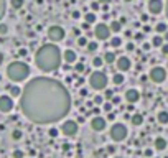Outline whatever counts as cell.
Masks as SVG:
<instances>
[{"instance_id":"19","label":"cell","mask_w":168,"mask_h":158,"mask_svg":"<svg viewBox=\"0 0 168 158\" xmlns=\"http://www.w3.org/2000/svg\"><path fill=\"white\" fill-rule=\"evenodd\" d=\"M163 45H165L163 36H157V35H155L153 38H152V46H155V48H161Z\"/></svg>"},{"instance_id":"42","label":"cell","mask_w":168,"mask_h":158,"mask_svg":"<svg viewBox=\"0 0 168 158\" xmlns=\"http://www.w3.org/2000/svg\"><path fill=\"white\" fill-rule=\"evenodd\" d=\"M135 49V45L134 43H127V51H134Z\"/></svg>"},{"instance_id":"38","label":"cell","mask_w":168,"mask_h":158,"mask_svg":"<svg viewBox=\"0 0 168 158\" xmlns=\"http://www.w3.org/2000/svg\"><path fill=\"white\" fill-rule=\"evenodd\" d=\"M74 69H76V71H79V73H82V71H84V64H82V63H78Z\"/></svg>"},{"instance_id":"3","label":"cell","mask_w":168,"mask_h":158,"mask_svg":"<svg viewBox=\"0 0 168 158\" xmlns=\"http://www.w3.org/2000/svg\"><path fill=\"white\" fill-rule=\"evenodd\" d=\"M28 74H30L28 64L22 63V61H13L7 68V76L10 77L12 81H23V79L28 77Z\"/></svg>"},{"instance_id":"8","label":"cell","mask_w":168,"mask_h":158,"mask_svg":"<svg viewBox=\"0 0 168 158\" xmlns=\"http://www.w3.org/2000/svg\"><path fill=\"white\" fill-rule=\"evenodd\" d=\"M111 26L106 23H97L96 28H94V35H96L97 40H107L111 36Z\"/></svg>"},{"instance_id":"50","label":"cell","mask_w":168,"mask_h":158,"mask_svg":"<svg viewBox=\"0 0 168 158\" xmlns=\"http://www.w3.org/2000/svg\"><path fill=\"white\" fill-rule=\"evenodd\" d=\"M152 153H153L152 150H145V157H152Z\"/></svg>"},{"instance_id":"35","label":"cell","mask_w":168,"mask_h":158,"mask_svg":"<svg viewBox=\"0 0 168 158\" xmlns=\"http://www.w3.org/2000/svg\"><path fill=\"white\" fill-rule=\"evenodd\" d=\"M48 134H50V137H58V135H59V132H58V129H54V127H51L50 130H48Z\"/></svg>"},{"instance_id":"43","label":"cell","mask_w":168,"mask_h":158,"mask_svg":"<svg viewBox=\"0 0 168 158\" xmlns=\"http://www.w3.org/2000/svg\"><path fill=\"white\" fill-rule=\"evenodd\" d=\"M119 102H120V97H115V96H114V97H112V104H119Z\"/></svg>"},{"instance_id":"45","label":"cell","mask_w":168,"mask_h":158,"mask_svg":"<svg viewBox=\"0 0 168 158\" xmlns=\"http://www.w3.org/2000/svg\"><path fill=\"white\" fill-rule=\"evenodd\" d=\"M18 56H26V49H20L18 51Z\"/></svg>"},{"instance_id":"1","label":"cell","mask_w":168,"mask_h":158,"mask_svg":"<svg viewBox=\"0 0 168 158\" xmlns=\"http://www.w3.org/2000/svg\"><path fill=\"white\" fill-rule=\"evenodd\" d=\"M20 109L35 123H54L71 110V96L58 79L40 76L25 86L20 96Z\"/></svg>"},{"instance_id":"28","label":"cell","mask_w":168,"mask_h":158,"mask_svg":"<svg viewBox=\"0 0 168 158\" xmlns=\"http://www.w3.org/2000/svg\"><path fill=\"white\" fill-rule=\"evenodd\" d=\"M5 12H7V5H5V0H0V20L4 18Z\"/></svg>"},{"instance_id":"4","label":"cell","mask_w":168,"mask_h":158,"mask_svg":"<svg viewBox=\"0 0 168 158\" xmlns=\"http://www.w3.org/2000/svg\"><path fill=\"white\" fill-rule=\"evenodd\" d=\"M107 76L102 73V71H94V73H91L89 76V84L92 89H96V91H102V89L107 87Z\"/></svg>"},{"instance_id":"16","label":"cell","mask_w":168,"mask_h":158,"mask_svg":"<svg viewBox=\"0 0 168 158\" xmlns=\"http://www.w3.org/2000/svg\"><path fill=\"white\" fill-rule=\"evenodd\" d=\"M167 147H168V142L165 140L163 137H157L155 138V148H157V150H165Z\"/></svg>"},{"instance_id":"32","label":"cell","mask_w":168,"mask_h":158,"mask_svg":"<svg viewBox=\"0 0 168 158\" xmlns=\"http://www.w3.org/2000/svg\"><path fill=\"white\" fill-rule=\"evenodd\" d=\"M104 97L109 99V101H112V97H114V91H111V89H104Z\"/></svg>"},{"instance_id":"21","label":"cell","mask_w":168,"mask_h":158,"mask_svg":"<svg viewBox=\"0 0 168 158\" xmlns=\"http://www.w3.org/2000/svg\"><path fill=\"white\" fill-rule=\"evenodd\" d=\"M157 120H158L160 123H163V125H165V123H168V112H167V110H161V112H158Z\"/></svg>"},{"instance_id":"39","label":"cell","mask_w":168,"mask_h":158,"mask_svg":"<svg viewBox=\"0 0 168 158\" xmlns=\"http://www.w3.org/2000/svg\"><path fill=\"white\" fill-rule=\"evenodd\" d=\"M99 7H101V5H99V2H92V4H91V8H92L94 12H96V10H99Z\"/></svg>"},{"instance_id":"9","label":"cell","mask_w":168,"mask_h":158,"mask_svg":"<svg viewBox=\"0 0 168 158\" xmlns=\"http://www.w3.org/2000/svg\"><path fill=\"white\" fill-rule=\"evenodd\" d=\"M61 132L65 135H68V137L76 135L78 134V122H74V120H66V122L61 125Z\"/></svg>"},{"instance_id":"40","label":"cell","mask_w":168,"mask_h":158,"mask_svg":"<svg viewBox=\"0 0 168 158\" xmlns=\"http://www.w3.org/2000/svg\"><path fill=\"white\" fill-rule=\"evenodd\" d=\"M161 53H163L165 56L168 54V43H167V45H163V46H161Z\"/></svg>"},{"instance_id":"33","label":"cell","mask_w":168,"mask_h":158,"mask_svg":"<svg viewBox=\"0 0 168 158\" xmlns=\"http://www.w3.org/2000/svg\"><path fill=\"white\" fill-rule=\"evenodd\" d=\"M87 43L89 41H87V38H84V36H79L78 38V45L79 46H87Z\"/></svg>"},{"instance_id":"23","label":"cell","mask_w":168,"mask_h":158,"mask_svg":"<svg viewBox=\"0 0 168 158\" xmlns=\"http://www.w3.org/2000/svg\"><path fill=\"white\" fill-rule=\"evenodd\" d=\"M22 89H20V87H18V86H12V87H10V96H12V97H18V96H22Z\"/></svg>"},{"instance_id":"11","label":"cell","mask_w":168,"mask_h":158,"mask_svg":"<svg viewBox=\"0 0 168 158\" xmlns=\"http://www.w3.org/2000/svg\"><path fill=\"white\" fill-rule=\"evenodd\" d=\"M12 109H13V101H12L10 96H2L0 97V112H12Z\"/></svg>"},{"instance_id":"18","label":"cell","mask_w":168,"mask_h":158,"mask_svg":"<svg viewBox=\"0 0 168 158\" xmlns=\"http://www.w3.org/2000/svg\"><path fill=\"white\" fill-rule=\"evenodd\" d=\"M117 61V58H115V54L112 51H107V53H104V63H107V64H112Z\"/></svg>"},{"instance_id":"10","label":"cell","mask_w":168,"mask_h":158,"mask_svg":"<svg viewBox=\"0 0 168 158\" xmlns=\"http://www.w3.org/2000/svg\"><path fill=\"white\" fill-rule=\"evenodd\" d=\"M106 125H107V119H104V117H101V115H96L91 120V129L96 130V132H102V130L106 129Z\"/></svg>"},{"instance_id":"5","label":"cell","mask_w":168,"mask_h":158,"mask_svg":"<svg viewBox=\"0 0 168 158\" xmlns=\"http://www.w3.org/2000/svg\"><path fill=\"white\" fill-rule=\"evenodd\" d=\"M127 134H129V130L124 123H114L111 127V138L114 142H124L127 138Z\"/></svg>"},{"instance_id":"7","label":"cell","mask_w":168,"mask_h":158,"mask_svg":"<svg viewBox=\"0 0 168 158\" xmlns=\"http://www.w3.org/2000/svg\"><path fill=\"white\" fill-rule=\"evenodd\" d=\"M65 28H61L59 25H53V26H50L48 28V38L51 40V41H61V40L65 38Z\"/></svg>"},{"instance_id":"12","label":"cell","mask_w":168,"mask_h":158,"mask_svg":"<svg viewBox=\"0 0 168 158\" xmlns=\"http://www.w3.org/2000/svg\"><path fill=\"white\" fill-rule=\"evenodd\" d=\"M163 0H148V12L153 15H158L163 10Z\"/></svg>"},{"instance_id":"44","label":"cell","mask_w":168,"mask_h":158,"mask_svg":"<svg viewBox=\"0 0 168 158\" xmlns=\"http://www.w3.org/2000/svg\"><path fill=\"white\" fill-rule=\"evenodd\" d=\"M89 25H91V23H87V21H84V23H82V26H81V28H82V30H89Z\"/></svg>"},{"instance_id":"6","label":"cell","mask_w":168,"mask_h":158,"mask_svg":"<svg viewBox=\"0 0 168 158\" xmlns=\"http://www.w3.org/2000/svg\"><path fill=\"white\" fill-rule=\"evenodd\" d=\"M148 77H150V81L157 82V84H161V82L167 79V71H165V68H161V66H155V68H152Z\"/></svg>"},{"instance_id":"46","label":"cell","mask_w":168,"mask_h":158,"mask_svg":"<svg viewBox=\"0 0 168 158\" xmlns=\"http://www.w3.org/2000/svg\"><path fill=\"white\" fill-rule=\"evenodd\" d=\"M0 33H7V26L5 25H0Z\"/></svg>"},{"instance_id":"20","label":"cell","mask_w":168,"mask_h":158,"mask_svg":"<svg viewBox=\"0 0 168 158\" xmlns=\"http://www.w3.org/2000/svg\"><path fill=\"white\" fill-rule=\"evenodd\" d=\"M124 81H125V79H124V74H122L120 71H119V73H115L114 76H112V82H114L115 86H120Z\"/></svg>"},{"instance_id":"49","label":"cell","mask_w":168,"mask_h":158,"mask_svg":"<svg viewBox=\"0 0 168 158\" xmlns=\"http://www.w3.org/2000/svg\"><path fill=\"white\" fill-rule=\"evenodd\" d=\"M81 96H82V97H86V96H87V91H86V89H81Z\"/></svg>"},{"instance_id":"22","label":"cell","mask_w":168,"mask_h":158,"mask_svg":"<svg viewBox=\"0 0 168 158\" xmlns=\"http://www.w3.org/2000/svg\"><path fill=\"white\" fill-rule=\"evenodd\" d=\"M109 26H111V32H114V33H119L122 30V23L120 21H117V20H114Z\"/></svg>"},{"instance_id":"27","label":"cell","mask_w":168,"mask_h":158,"mask_svg":"<svg viewBox=\"0 0 168 158\" xmlns=\"http://www.w3.org/2000/svg\"><path fill=\"white\" fill-rule=\"evenodd\" d=\"M92 64H94V68H101L104 64V58H101V56H96L92 60Z\"/></svg>"},{"instance_id":"41","label":"cell","mask_w":168,"mask_h":158,"mask_svg":"<svg viewBox=\"0 0 168 158\" xmlns=\"http://www.w3.org/2000/svg\"><path fill=\"white\" fill-rule=\"evenodd\" d=\"M114 151H115V147H114V145H107V153H114Z\"/></svg>"},{"instance_id":"30","label":"cell","mask_w":168,"mask_h":158,"mask_svg":"<svg viewBox=\"0 0 168 158\" xmlns=\"http://www.w3.org/2000/svg\"><path fill=\"white\" fill-rule=\"evenodd\" d=\"M23 2H25V0H12V7L18 10V8L23 7Z\"/></svg>"},{"instance_id":"14","label":"cell","mask_w":168,"mask_h":158,"mask_svg":"<svg viewBox=\"0 0 168 158\" xmlns=\"http://www.w3.org/2000/svg\"><path fill=\"white\" fill-rule=\"evenodd\" d=\"M139 99H140V92L137 89H129V91L125 92V101L129 102V104H135Z\"/></svg>"},{"instance_id":"37","label":"cell","mask_w":168,"mask_h":158,"mask_svg":"<svg viewBox=\"0 0 168 158\" xmlns=\"http://www.w3.org/2000/svg\"><path fill=\"white\" fill-rule=\"evenodd\" d=\"M94 102H96V104H104V97L102 96H96V97H94Z\"/></svg>"},{"instance_id":"57","label":"cell","mask_w":168,"mask_h":158,"mask_svg":"<svg viewBox=\"0 0 168 158\" xmlns=\"http://www.w3.org/2000/svg\"><path fill=\"white\" fill-rule=\"evenodd\" d=\"M124 2H132V0H124Z\"/></svg>"},{"instance_id":"2","label":"cell","mask_w":168,"mask_h":158,"mask_svg":"<svg viewBox=\"0 0 168 158\" xmlns=\"http://www.w3.org/2000/svg\"><path fill=\"white\" fill-rule=\"evenodd\" d=\"M61 60H63L61 49L56 45H51V43L50 45H43L35 54L36 66H38V69L43 71V73L56 71L61 66Z\"/></svg>"},{"instance_id":"54","label":"cell","mask_w":168,"mask_h":158,"mask_svg":"<svg viewBox=\"0 0 168 158\" xmlns=\"http://www.w3.org/2000/svg\"><path fill=\"white\" fill-rule=\"evenodd\" d=\"M97 2H101V4H109L111 0H97Z\"/></svg>"},{"instance_id":"47","label":"cell","mask_w":168,"mask_h":158,"mask_svg":"<svg viewBox=\"0 0 168 158\" xmlns=\"http://www.w3.org/2000/svg\"><path fill=\"white\" fill-rule=\"evenodd\" d=\"M143 32H145V33L152 32V26H148V25H145V26H143Z\"/></svg>"},{"instance_id":"55","label":"cell","mask_w":168,"mask_h":158,"mask_svg":"<svg viewBox=\"0 0 168 158\" xmlns=\"http://www.w3.org/2000/svg\"><path fill=\"white\" fill-rule=\"evenodd\" d=\"M163 40H165V41H167V43H168V32H167V33H165V36H163Z\"/></svg>"},{"instance_id":"34","label":"cell","mask_w":168,"mask_h":158,"mask_svg":"<svg viewBox=\"0 0 168 158\" xmlns=\"http://www.w3.org/2000/svg\"><path fill=\"white\" fill-rule=\"evenodd\" d=\"M86 48L89 49V51H96V49H97V43H96V41H89Z\"/></svg>"},{"instance_id":"25","label":"cell","mask_w":168,"mask_h":158,"mask_svg":"<svg viewBox=\"0 0 168 158\" xmlns=\"http://www.w3.org/2000/svg\"><path fill=\"white\" fill-rule=\"evenodd\" d=\"M155 30H157V33H167L168 32V26H167V23H157Z\"/></svg>"},{"instance_id":"36","label":"cell","mask_w":168,"mask_h":158,"mask_svg":"<svg viewBox=\"0 0 168 158\" xmlns=\"http://www.w3.org/2000/svg\"><path fill=\"white\" fill-rule=\"evenodd\" d=\"M13 158H25V153L22 150H15L13 151Z\"/></svg>"},{"instance_id":"52","label":"cell","mask_w":168,"mask_h":158,"mask_svg":"<svg viewBox=\"0 0 168 158\" xmlns=\"http://www.w3.org/2000/svg\"><path fill=\"white\" fill-rule=\"evenodd\" d=\"M107 120H114V114H111V112H109V115H107Z\"/></svg>"},{"instance_id":"15","label":"cell","mask_w":168,"mask_h":158,"mask_svg":"<svg viewBox=\"0 0 168 158\" xmlns=\"http://www.w3.org/2000/svg\"><path fill=\"white\" fill-rule=\"evenodd\" d=\"M63 58H65V61L68 64H73V63H76V60H78V54H76L73 49H66V51L63 53Z\"/></svg>"},{"instance_id":"48","label":"cell","mask_w":168,"mask_h":158,"mask_svg":"<svg viewBox=\"0 0 168 158\" xmlns=\"http://www.w3.org/2000/svg\"><path fill=\"white\" fill-rule=\"evenodd\" d=\"M140 20H142V21H147V20H148V15H145V13H143L142 17H140Z\"/></svg>"},{"instance_id":"56","label":"cell","mask_w":168,"mask_h":158,"mask_svg":"<svg viewBox=\"0 0 168 158\" xmlns=\"http://www.w3.org/2000/svg\"><path fill=\"white\" fill-rule=\"evenodd\" d=\"M2 61H4V54L0 53V64H2Z\"/></svg>"},{"instance_id":"53","label":"cell","mask_w":168,"mask_h":158,"mask_svg":"<svg viewBox=\"0 0 168 158\" xmlns=\"http://www.w3.org/2000/svg\"><path fill=\"white\" fill-rule=\"evenodd\" d=\"M79 15H81L79 12H74V13H73V18H79Z\"/></svg>"},{"instance_id":"26","label":"cell","mask_w":168,"mask_h":158,"mask_svg":"<svg viewBox=\"0 0 168 158\" xmlns=\"http://www.w3.org/2000/svg\"><path fill=\"white\" fill-rule=\"evenodd\" d=\"M120 45H122V38H119V36H114L111 40V46H114V48H119Z\"/></svg>"},{"instance_id":"24","label":"cell","mask_w":168,"mask_h":158,"mask_svg":"<svg viewBox=\"0 0 168 158\" xmlns=\"http://www.w3.org/2000/svg\"><path fill=\"white\" fill-rule=\"evenodd\" d=\"M84 20H86L87 23H96V13H94V12H87V13L84 15Z\"/></svg>"},{"instance_id":"29","label":"cell","mask_w":168,"mask_h":158,"mask_svg":"<svg viewBox=\"0 0 168 158\" xmlns=\"http://www.w3.org/2000/svg\"><path fill=\"white\" fill-rule=\"evenodd\" d=\"M23 137V134H22V130H13V132H12V138H13V140H20V138Z\"/></svg>"},{"instance_id":"31","label":"cell","mask_w":168,"mask_h":158,"mask_svg":"<svg viewBox=\"0 0 168 158\" xmlns=\"http://www.w3.org/2000/svg\"><path fill=\"white\" fill-rule=\"evenodd\" d=\"M112 107H114V104H112V102H104V104H102L104 112H111V110H112Z\"/></svg>"},{"instance_id":"13","label":"cell","mask_w":168,"mask_h":158,"mask_svg":"<svg viewBox=\"0 0 168 158\" xmlns=\"http://www.w3.org/2000/svg\"><path fill=\"white\" fill-rule=\"evenodd\" d=\"M130 68H132V63H130V60H129L127 56L117 58V69L120 71V73H125V71H129Z\"/></svg>"},{"instance_id":"58","label":"cell","mask_w":168,"mask_h":158,"mask_svg":"<svg viewBox=\"0 0 168 158\" xmlns=\"http://www.w3.org/2000/svg\"><path fill=\"white\" fill-rule=\"evenodd\" d=\"M114 158H122V157H114Z\"/></svg>"},{"instance_id":"51","label":"cell","mask_w":168,"mask_h":158,"mask_svg":"<svg viewBox=\"0 0 168 158\" xmlns=\"http://www.w3.org/2000/svg\"><path fill=\"white\" fill-rule=\"evenodd\" d=\"M165 13H167V18H168V0H167V4H165Z\"/></svg>"},{"instance_id":"17","label":"cell","mask_w":168,"mask_h":158,"mask_svg":"<svg viewBox=\"0 0 168 158\" xmlns=\"http://www.w3.org/2000/svg\"><path fill=\"white\" fill-rule=\"evenodd\" d=\"M130 122H132V125H135V127L142 125L143 123V115L142 114H134V115L130 117Z\"/></svg>"}]
</instances>
